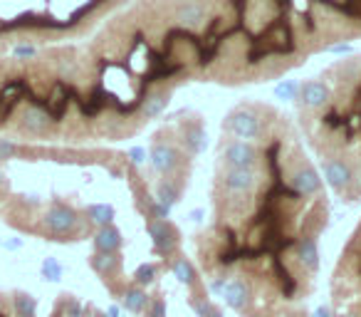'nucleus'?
I'll return each mask as SVG.
<instances>
[{"mask_svg": "<svg viewBox=\"0 0 361 317\" xmlns=\"http://www.w3.org/2000/svg\"><path fill=\"white\" fill-rule=\"evenodd\" d=\"M77 221H80L77 213L72 211L70 206H65V203H55V206L45 213V226L52 236H70L77 228Z\"/></svg>", "mask_w": 361, "mask_h": 317, "instance_id": "f03ea898", "label": "nucleus"}, {"mask_svg": "<svg viewBox=\"0 0 361 317\" xmlns=\"http://www.w3.org/2000/svg\"><path fill=\"white\" fill-rule=\"evenodd\" d=\"M226 277H216V280H211V290L216 292V295H223V290H226Z\"/></svg>", "mask_w": 361, "mask_h": 317, "instance_id": "2f4dec72", "label": "nucleus"}, {"mask_svg": "<svg viewBox=\"0 0 361 317\" xmlns=\"http://www.w3.org/2000/svg\"><path fill=\"white\" fill-rule=\"evenodd\" d=\"M300 87L302 85H297L295 80H285L275 87V97L277 100H297L300 97Z\"/></svg>", "mask_w": 361, "mask_h": 317, "instance_id": "5701e85b", "label": "nucleus"}, {"mask_svg": "<svg viewBox=\"0 0 361 317\" xmlns=\"http://www.w3.org/2000/svg\"><path fill=\"white\" fill-rule=\"evenodd\" d=\"M149 236L154 238V248H156V253H161V256H171V253L176 251L178 236H176V231L166 221L151 223V226H149Z\"/></svg>", "mask_w": 361, "mask_h": 317, "instance_id": "0eeeda50", "label": "nucleus"}, {"mask_svg": "<svg viewBox=\"0 0 361 317\" xmlns=\"http://www.w3.org/2000/svg\"><path fill=\"white\" fill-rule=\"evenodd\" d=\"M156 201L164 203V206H173V203L178 201V189L171 181H161L159 186H156Z\"/></svg>", "mask_w": 361, "mask_h": 317, "instance_id": "412c9836", "label": "nucleus"}, {"mask_svg": "<svg viewBox=\"0 0 361 317\" xmlns=\"http://www.w3.org/2000/svg\"><path fill=\"white\" fill-rule=\"evenodd\" d=\"M166 104H169V95H164V92H156V95L146 97V102H144V107H141V109H144L146 119H156V116L166 109Z\"/></svg>", "mask_w": 361, "mask_h": 317, "instance_id": "a211bd4d", "label": "nucleus"}, {"mask_svg": "<svg viewBox=\"0 0 361 317\" xmlns=\"http://www.w3.org/2000/svg\"><path fill=\"white\" fill-rule=\"evenodd\" d=\"M193 310L198 312V317H211L213 312H216L211 305H208V302H203V300H196V302H193Z\"/></svg>", "mask_w": 361, "mask_h": 317, "instance_id": "cd10ccee", "label": "nucleus"}, {"mask_svg": "<svg viewBox=\"0 0 361 317\" xmlns=\"http://www.w3.org/2000/svg\"><path fill=\"white\" fill-rule=\"evenodd\" d=\"M134 280L136 285H151L156 280V265H139V270L134 273Z\"/></svg>", "mask_w": 361, "mask_h": 317, "instance_id": "393cba45", "label": "nucleus"}, {"mask_svg": "<svg viewBox=\"0 0 361 317\" xmlns=\"http://www.w3.org/2000/svg\"><path fill=\"white\" fill-rule=\"evenodd\" d=\"M188 218H191V221H201V218H203V211H201V208H196V211L188 213Z\"/></svg>", "mask_w": 361, "mask_h": 317, "instance_id": "72a5a7b5", "label": "nucleus"}, {"mask_svg": "<svg viewBox=\"0 0 361 317\" xmlns=\"http://www.w3.org/2000/svg\"><path fill=\"white\" fill-rule=\"evenodd\" d=\"M221 159L228 164V169H255L257 151L247 141H233L223 149Z\"/></svg>", "mask_w": 361, "mask_h": 317, "instance_id": "7ed1b4c3", "label": "nucleus"}, {"mask_svg": "<svg viewBox=\"0 0 361 317\" xmlns=\"http://www.w3.org/2000/svg\"><path fill=\"white\" fill-rule=\"evenodd\" d=\"M13 307H16L18 317H35L37 302H35V297L25 295V292H16V295H13Z\"/></svg>", "mask_w": 361, "mask_h": 317, "instance_id": "6ab92c4d", "label": "nucleus"}, {"mask_svg": "<svg viewBox=\"0 0 361 317\" xmlns=\"http://www.w3.org/2000/svg\"><path fill=\"white\" fill-rule=\"evenodd\" d=\"M164 315H166V302L164 300H154V302H151L149 317H164Z\"/></svg>", "mask_w": 361, "mask_h": 317, "instance_id": "c756f323", "label": "nucleus"}, {"mask_svg": "<svg viewBox=\"0 0 361 317\" xmlns=\"http://www.w3.org/2000/svg\"><path fill=\"white\" fill-rule=\"evenodd\" d=\"M297 258L307 270H317L319 268V251H317L314 238H302L300 246H297Z\"/></svg>", "mask_w": 361, "mask_h": 317, "instance_id": "4468645a", "label": "nucleus"}, {"mask_svg": "<svg viewBox=\"0 0 361 317\" xmlns=\"http://www.w3.org/2000/svg\"><path fill=\"white\" fill-rule=\"evenodd\" d=\"M87 216L99 228L111 226V221H114V208H111L109 203H92V206H87Z\"/></svg>", "mask_w": 361, "mask_h": 317, "instance_id": "f3484780", "label": "nucleus"}, {"mask_svg": "<svg viewBox=\"0 0 361 317\" xmlns=\"http://www.w3.org/2000/svg\"><path fill=\"white\" fill-rule=\"evenodd\" d=\"M339 317H359V315H339Z\"/></svg>", "mask_w": 361, "mask_h": 317, "instance_id": "e433bc0d", "label": "nucleus"}, {"mask_svg": "<svg viewBox=\"0 0 361 317\" xmlns=\"http://www.w3.org/2000/svg\"><path fill=\"white\" fill-rule=\"evenodd\" d=\"M20 246H23L20 238H16V241H8V243H6V248H11V251H18V248H20Z\"/></svg>", "mask_w": 361, "mask_h": 317, "instance_id": "473e14b6", "label": "nucleus"}, {"mask_svg": "<svg viewBox=\"0 0 361 317\" xmlns=\"http://www.w3.org/2000/svg\"><path fill=\"white\" fill-rule=\"evenodd\" d=\"M151 211H154V216L159 218V221H166V218L171 216V206H164V203H159V201H151Z\"/></svg>", "mask_w": 361, "mask_h": 317, "instance_id": "a878e982", "label": "nucleus"}, {"mask_svg": "<svg viewBox=\"0 0 361 317\" xmlns=\"http://www.w3.org/2000/svg\"><path fill=\"white\" fill-rule=\"evenodd\" d=\"M94 246L99 253H116L121 248V233L114 226H102L94 236Z\"/></svg>", "mask_w": 361, "mask_h": 317, "instance_id": "f8f14e48", "label": "nucleus"}, {"mask_svg": "<svg viewBox=\"0 0 361 317\" xmlns=\"http://www.w3.org/2000/svg\"><path fill=\"white\" fill-rule=\"evenodd\" d=\"M13 55H16V57H35L37 50L32 45H18L16 50H13Z\"/></svg>", "mask_w": 361, "mask_h": 317, "instance_id": "c85d7f7f", "label": "nucleus"}, {"mask_svg": "<svg viewBox=\"0 0 361 317\" xmlns=\"http://www.w3.org/2000/svg\"><path fill=\"white\" fill-rule=\"evenodd\" d=\"M300 100L305 102L307 107H312V109H319V107H324L326 100H329V90H326V85H322V82H305V85L300 87Z\"/></svg>", "mask_w": 361, "mask_h": 317, "instance_id": "9b49d317", "label": "nucleus"}, {"mask_svg": "<svg viewBox=\"0 0 361 317\" xmlns=\"http://www.w3.org/2000/svg\"><path fill=\"white\" fill-rule=\"evenodd\" d=\"M92 268H94L97 273H102V275H111V273L119 268V258H116L114 253H97V256L92 258Z\"/></svg>", "mask_w": 361, "mask_h": 317, "instance_id": "aec40b11", "label": "nucleus"}, {"mask_svg": "<svg viewBox=\"0 0 361 317\" xmlns=\"http://www.w3.org/2000/svg\"><path fill=\"white\" fill-rule=\"evenodd\" d=\"M121 305L129 312H141L146 305H149V295H146L141 287H126L124 297H121Z\"/></svg>", "mask_w": 361, "mask_h": 317, "instance_id": "dca6fc26", "label": "nucleus"}, {"mask_svg": "<svg viewBox=\"0 0 361 317\" xmlns=\"http://www.w3.org/2000/svg\"><path fill=\"white\" fill-rule=\"evenodd\" d=\"M52 121H55V119L47 114V109L42 104L27 107L25 114H23V126H25L27 131H35V134H42V131H47Z\"/></svg>", "mask_w": 361, "mask_h": 317, "instance_id": "1a4fd4ad", "label": "nucleus"}, {"mask_svg": "<svg viewBox=\"0 0 361 317\" xmlns=\"http://www.w3.org/2000/svg\"><path fill=\"white\" fill-rule=\"evenodd\" d=\"M183 144H186V149L191 151L193 156L203 154V151H206V146H208L206 129H203L201 124L186 126V131H183Z\"/></svg>", "mask_w": 361, "mask_h": 317, "instance_id": "ddd939ff", "label": "nucleus"}, {"mask_svg": "<svg viewBox=\"0 0 361 317\" xmlns=\"http://www.w3.org/2000/svg\"><path fill=\"white\" fill-rule=\"evenodd\" d=\"M149 159H151V167H154L159 174H173L176 167L180 164L178 151H176L171 144H161V141H159V144H154Z\"/></svg>", "mask_w": 361, "mask_h": 317, "instance_id": "423d86ee", "label": "nucleus"}, {"mask_svg": "<svg viewBox=\"0 0 361 317\" xmlns=\"http://www.w3.org/2000/svg\"><path fill=\"white\" fill-rule=\"evenodd\" d=\"M129 159H131V164L141 167V164L146 162V149H141V146H134V149H129Z\"/></svg>", "mask_w": 361, "mask_h": 317, "instance_id": "bb28decb", "label": "nucleus"}, {"mask_svg": "<svg viewBox=\"0 0 361 317\" xmlns=\"http://www.w3.org/2000/svg\"><path fill=\"white\" fill-rule=\"evenodd\" d=\"M221 297L233 310H243V307L247 305V300H250V290H247V285L240 277H231V280L226 282V290H223Z\"/></svg>", "mask_w": 361, "mask_h": 317, "instance_id": "9d476101", "label": "nucleus"}, {"mask_svg": "<svg viewBox=\"0 0 361 317\" xmlns=\"http://www.w3.org/2000/svg\"><path fill=\"white\" fill-rule=\"evenodd\" d=\"M292 186H295V191L302 193V196H314L322 189V179L317 177V172L312 167H300L292 174Z\"/></svg>", "mask_w": 361, "mask_h": 317, "instance_id": "6e6552de", "label": "nucleus"}, {"mask_svg": "<svg viewBox=\"0 0 361 317\" xmlns=\"http://www.w3.org/2000/svg\"><path fill=\"white\" fill-rule=\"evenodd\" d=\"M317 317H331L329 307H319V310H317Z\"/></svg>", "mask_w": 361, "mask_h": 317, "instance_id": "f704fd0d", "label": "nucleus"}, {"mask_svg": "<svg viewBox=\"0 0 361 317\" xmlns=\"http://www.w3.org/2000/svg\"><path fill=\"white\" fill-rule=\"evenodd\" d=\"M351 50H354V47H351L349 42H341V45H331V47H326V52H334V55H349Z\"/></svg>", "mask_w": 361, "mask_h": 317, "instance_id": "7c9ffc66", "label": "nucleus"}, {"mask_svg": "<svg viewBox=\"0 0 361 317\" xmlns=\"http://www.w3.org/2000/svg\"><path fill=\"white\" fill-rule=\"evenodd\" d=\"M203 18H206V8H203L201 3H186V6H180L178 13H176V20L188 28L201 25Z\"/></svg>", "mask_w": 361, "mask_h": 317, "instance_id": "2eb2a0df", "label": "nucleus"}, {"mask_svg": "<svg viewBox=\"0 0 361 317\" xmlns=\"http://www.w3.org/2000/svg\"><path fill=\"white\" fill-rule=\"evenodd\" d=\"M221 184L231 193H250L257 184L255 169H228L221 177Z\"/></svg>", "mask_w": 361, "mask_h": 317, "instance_id": "20e7f679", "label": "nucleus"}, {"mask_svg": "<svg viewBox=\"0 0 361 317\" xmlns=\"http://www.w3.org/2000/svg\"><path fill=\"white\" fill-rule=\"evenodd\" d=\"M109 317H119V307L111 305V307H109Z\"/></svg>", "mask_w": 361, "mask_h": 317, "instance_id": "c9c22d12", "label": "nucleus"}, {"mask_svg": "<svg viewBox=\"0 0 361 317\" xmlns=\"http://www.w3.org/2000/svg\"><path fill=\"white\" fill-rule=\"evenodd\" d=\"M322 169H324L326 184H329L334 191H344V189L354 181L351 167L346 162H341V159H326V162L322 164Z\"/></svg>", "mask_w": 361, "mask_h": 317, "instance_id": "39448f33", "label": "nucleus"}, {"mask_svg": "<svg viewBox=\"0 0 361 317\" xmlns=\"http://www.w3.org/2000/svg\"><path fill=\"white\" fill-rule=\"evenodd\" d=\"M173 275L178 277L180 282H186V285H193V280H196V270H193V265L186 258H178V261L173 263Z\"/></svg>", "mask_w": 361, "mask_h": 317, "instance_id": "4be33fe9", "label": "nucleus"}, {"mask_svg": "<svg viewBox=\"0 0 361 317\" xmlns=\"http://www.w3.org/2000/svg\"><path fill=\"white\" fill-rule=\"evenodd\" d=\"M0 121H3V116H0Z\"/></svg>", "mask_w": 361, "mask_h": 317, "instance_id": "4c0bfd02", "label": "nucleus"}, {"mask_svg": "<svg viewBox=\"0 0 361 317\" xmlns=\"http://www.w3.org/2000/svg\"><path fill=\"white\" fill-rule=\"evenodd\" d=\"M226 129L235 139H255V136H260V119H257V114L252 109H235L228 114Z\"/></svg>", "mask_w": 361, "mask_h": 317, "instance_id": "f257e3e1", "label": "nucleus"}, {"mask_svg": "<svg viewBox=\"0 0 361 317\" xmlns=\"http://www.w3.org/2000/svg\"><path fill=\"white\" fill-rule=\"evenodd\" d=\"M42 277H45V280H52V282H57L62 277V265L55 261V258H45V261H42Z\"/></svg>", "mask_w": 361, "mask_h": 317, "instance_id": "b1692460", "label": "nucleus"}]
</instances>
